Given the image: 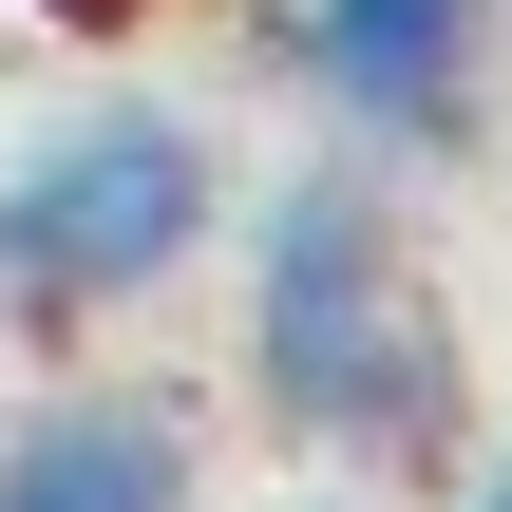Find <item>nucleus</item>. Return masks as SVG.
<instances>
[{
	"instance_id": "nucleus-1",
	"label": "nucleus",
	"mask_w": 512,
	"mask_h": 512,
	"mask_svg": "<svg viewBox=\"0 0 512 512\" xmlns=\"http://www.w3.org/2000/svg\"><path fill=\"white\" fill-rule=\"evenodd\" d=\"M247 361H266V399L304 418V437H342V456H418L437 437V304H418V266H399V209L361 190V171H304V190H266V228H247Z\"/></svg>"
},
{
	"instance_id": "nucleus-2",
	"label": "nucleus",
	"mask_w": 512,
	"mask_h": 512,
	"mask_svg": "<svg viewBox=\"0 0 512 512\" xmlns=\"http://www.w3.org/2000/svg\"><path fill=\"white\" fill-rule=\"evenodd\" d=\"M209 228H228V152H209L171 95H76V114L0 171V285H19L38 323L152 304Z\"/></svg>"
},
{
	"instance_id": "nucleus-3",
	"label": "nucleus",
	"mask_w": 512,
	"mask_h": 512,
	"mask_svg": "<svg viewBox=\"0 0 512 512\" xmlns=\"http://www.w3.org/2000/svg\"><path fill=\"white\" fill-rule=\"evenodd\" d=\"M285 57L380 171L399 152H475V114H494V0H304Z\"/></svg>"
},
{
	"instance_id": "nucleus-4",
	"label": "nucleus",
	"mask_w": 512,
	"mask_h": 512,
	"mask_svg": "<svg viewBox=\"0 0 512 512\" xmlns=\"http://www.w3.org/2000/svg\"><path fill=\"white\" fill-rule=\"evenodd\" d=\"M0 512H190V418L171 399H19L0 418Z\"/></svg>"
},
{
	"instance_id": "nucleus-5",
	"label": "nucleus",
	"mask_w": 512,
	"mask_h": 512,
	"mask_svg": "<svg viewBox=\"0 0 512 512\" xmlns=\"http://www.w3.org/2000/svg\"><path fill=\"white\" fill-rule=\"evenodd\" d=\"M38 19H76V38H95V19H133V0H38Z\"/></svg>"
},
{
	"instance_id": "nucleus-6",
	"label": "nucleus",
	"mask_w": 512,
	"mask_h": 512,
	"mask_svg": "<svg viewBox=\"0 0 512 512\" xmlns=\"http://www.w3.org/2000/svg\"><path fill=\"white\" fill-rule=\"evenodd\" d=\"M475 512H512V475H475Z\"/></svg>"
}]
</instances>
